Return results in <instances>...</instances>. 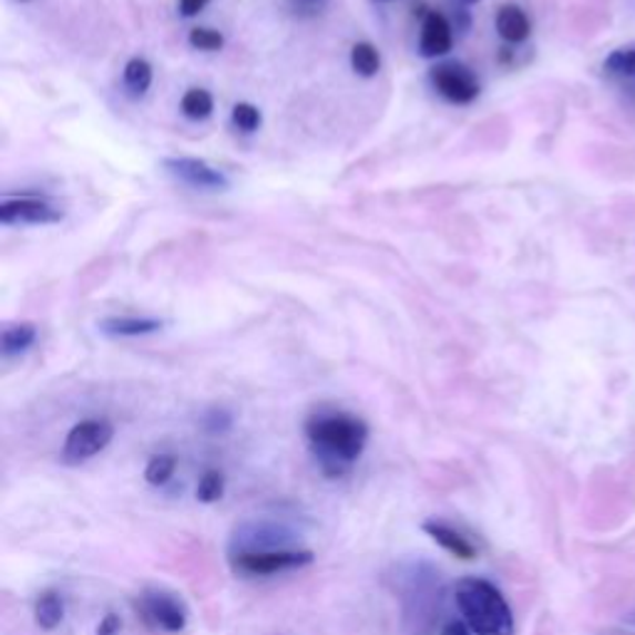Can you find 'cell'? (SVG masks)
Listing matches in <instances>:
<instances>
[{
    "mask_svg": "<svg viewBox=\"0 0 635 635\" xmlns=\"http://www.w3.org/2000/svg\"><path fill=\"white\" fill-rule=\"evenodd\" d=\"M124 85L130 88L134 95H144L152 85V65L142 58H132L124 65Z\"/></svg>",
    "mask_w": 635,
    "mask_h": 635,
    "instance_id": "9a60e30c",
    "label": "cell"
},
{
    "mask_svg": "<svg viewBox=\"0 0 635 635\" xmlns=\"http://www.w3.org/2000/svg\"><path fill=\"white\" fill-rule=\"evenodd\" d=\"M120 631H122V618L117 613H107L98 626V635H120Z\"/></svg>",
    "mask_w": 635,
    "mask_h": 635,
    "instance_id": "603a6c76",
    "label": "cell"
},
{
    "mask_svg": "<svg viewBox=\"0 0 635 635\" xmlns=\"http://www.w3.org/2000/svg\"><path fill=\"white\" fill-rule=\"evenodd\" d=\"M224 496V474L218 470H206L196 487V499L204 504H214Z\"/></svg>",
    "mask_w": 635,
    "mask_h": 635,
    "instance_id": "ffe728a7",
    "label": "cell"
},
{
    "mask_svg": "<svg viewBox=\"0 0 635 635\" xmlns=\"http://www.w3.org/2000/svg\"><path fill=\"white\" fill-rule=\"evenodd\" d=\"M422 531L430 536L437 546H442L447 554H452L454 559L462 561H474L477 559V549L467 536H462L460 531L447 526L442 522H424Z\"/></svg>",
    "mask_w": 635,
    "mask_h": 635,
    "instance_id": "30bf717a",
    "label": "cell"
},
{
    "mask_svg": "<svg viewBox=\"0 0 635 635\" xmlns=\"http://www.w3.org/2000/svg\"><path fill=\"white\" fill-rule=\"evenodd\" d=\"M232 120L242 132H256L262 127V112H258V107L248 105V102H238L232 112Z\"/></svg>",
    "mask_w": 635,
    "mask_h": 635,
    "instance_id": "7402d4cb",
    "label": "cell"
},
{
    "mask_svg": "<svg viewBox=\"0 0 635 635\" xmlns=\"http://www.w3.org/2000/svg\"><path fill=\"white\" fill-rule=\"evenodd\" d=\"M306 437L320 472L326 477H342L366 450L368 424L346 412L316 414L306 422Z\"/></svg>",
    "mask_w": 635,
    "mask_h": 635,
    "instance_id": "6da1fadb",
    "label": "cell"
},
{
    "mask_svg": "<svg viewBox=\"0 0 635 635\" xmlns=\"http://www.w3.org/2000/svg\"><path fill=\"white\" fill-rule=\"evenodd\" d=\"M62 214L58 206L48 204L45 199H6L0 204V222L3 224H58L62 222Z\"/></svg>",
    "mask_w": 635,
    "mask_h": 635,
    "instance_id": "ba28073f",
    "label": "cell"
},
{
    "mask_svg": "<svg viewBox=\"0 0 635 635\" xmlns=\"http://www.w3.org/2000/svg\"><path fill=\"white\" fill-rule=\"evenodd\" d=\"M38 340V328L33 322H18V326H8L3 330V338H0V346H3V356L13 358L25 352L28 348H33V342Z\"/></svg>",
    "mask_w": 635,
    "mask_h": 635,
    "instance_id": "5bb4252c",
    "label": "cell"
},
{
    "mask_svg": "<svg viewBox=\"0 0 635 635\" xmlns=\"http://www.w3.org/2000/svg\"><path fill=\"white\" fill-rule=\"evenodd\" d=\"M164 170L176 180L194 186V190H226L228 180L224 172L214 170L212 164L194 157H170L164 160Z\"/></svg>",
    "mask_w": 635,
    "mask_h": 635,
    "instance_id": "52a82bcc",
    "label": "cell"
},
{
    "mask_svg": "<svg viewBox=\"0 0 635 635\" xmlns=\"http://www.w3.org/2000/svg\"><path fill=\"white\" fill-rule=\"evenodd\" d=\"M164 322L157 318H134V316H114L100 322V330L112 338H140L150 332L162 330Z\"/></svg>",
    "mask_w": 635,
    "mask_h": 635,
    "instance_id": "8fae6325",
    "label": "cell"
},
{
    "mask_svg": "<svg viewBox=\"0 0 635 635\" xmlns=\"http://www.w3.org/2000/svg\"><path fill=\"white\" fill-rule=\"evenodd\" d=\"M350 65L362 78H375L380 70V53L370 43H358L350 53Z\"/></svg>",
    "mask_w": 635,
    "mask_h": 635,
    "instance_id": "e0dca14e",
    "label": "cell"
},
{
    "mask_svg": "<svg viewBox=\"0 0 635 635\" xmlns=\"http://www.w3.org/2000/svg\"><path fill=\"white\" fill-rule=\"evenodd\" d=\"M190 45L194 50H204V53H214V50L224 48V35L212 28H194L190 33Z\"/></svg>",
    "mask_w": 635,
    "mask_h": 635,
    "instance_id": "44dd1931",
    "label": "cell"
},
{
    "mask_svg": "<svg viewBox=\"0 0 635 635\" xmlns=\"http://www.w3.org/2000/svg\"><path fill=\"white\" fill-rule=\"evenodd\" d=\"M114 427L107 420H85L75 424L62 447V462L82 464L100 454L112 442Z\"/></svg>",
    "mask_w": 635,
    "mask_h": 635,
    "instance_id": "277c9868",
    "label": "cell"
},
{
    "mask_svg": "<svg viewBox=\"0 0 635 635\" xmlns=\"http://www.w3.org/2000/svg\"><path fill=\"white\" fill-rule=\"evenodd\" d=\"M228 424H232V418L222 410H214L209 418H206V430L209 432H224L228 430Z\"/></svg>",
    "mask_w": 635,
    "mask_h": 635,
    "instance_id": "cb8c5ba5",
    "label": "cell"
},
{
    "mask_svg": "<svg viewBox=\"0 0 635 635\" xmlns=\"http://www.w3.org/2000/svg\"><path fill=\"white\" fill-rule=\"evenodd\" d=\"M442 635H474V633L470 631V626H467V623L452 621V623H447V626L442 628Z\"/></svg>",
    "mask_w": 635,
    "mask_h": 635,
    "instance_id": "484cf974",
    "label": "cell"
},
{
    "mask_svg": "<svg viewBox=\"0 0 635 635\" xmlns=\"http://www.w3.org/2000/svg\"><path fill=\"white\" fill-rule=\"evenodd\" d=\"M496 33L506 43H524L531 33V20L519 6H502L496 13Z\"/></svg>",
    "mask_w": 635,
    "mask_h": 635,
    "instance_id": "7c38bea8",
    "label": "cell"
},
{
    "mask_svg": "<svg viewBox=\"0 0 635 635\" xmlns=\"http://www.w3.org/2000/svg\"><path fill=\"white\" fill-rule=\"evenodd\" d=\"M454 43V33L452 25L447 23V18L432 10L427 13L424 23H422V33H420V53L424 58H442L452 50Z\"/></svg>",
    "mask_w": 635,
    "mask_h": 635,
    "instance_id": "9c48e42d",
    "label": "cell"
},
{
    "mask_svg": "<svg viewBox=\"0 0 635 635\" xmlns=\"http://www.w3.org/2000/svg\"><path fill=\"white\" fill-rule=\"evenodd\" d=\"M174 470H176V460H174L172 454H157V457H152V460L147 462V470H144V479H147V482L154 484V487H162V484H166L174 477Z\"/></svg>",
    "mask_w": 635,
    "mask_h": 635,
    "instance_id": "d6986e66",
    "label": "cell"
},
{
    "mask_svg": "<svg viewBox=\"0 0 635 635\" xmlns=\"http://www.w3.org/2000/svg\"><path fill=\"white\" fill-rule=\"evenodd\" d=\"M206 6H209V0H180V10L184 18L199 16Z\"/></svg>",
    "mask_w": 635,
    "mask_h": 635,
    "instance_id": "d4e9b609",
    "label": "cell"
},
{
    "mask_svg": "<svg viewBox=\"0 0 635 635\" xmlns=\"http://www.w3.org/2000/svg\"><path fill=\"white\" fill-rule=\"evenodd\" d=\"M134 606H137L142 621L154 631L182 633L186 628L184 603L176 596H172V593H164V591L142 593Z\"/></svg>",
    "mask_w": 635,
    "mask_h": 635,
    "instance_id": "5b68a950",
    "label": "cell"
},
{
    "mask_svg": "<svg viewBox=\"0 0 635 635\" xmlns=\"http://www.w3.org/2000/svg\"><path fill=\"white\" fill-rule=\"evenodd\" d=\"M182 112L190 120H206L214 112V98L212 92H206L202 88H192L190 92H184L182 98Z\"/></svg>",
    "mask_w": 635,
    "mask_h": 635,
    "instance_id": "2e32d148",
    "label": "cell"
},
{
    "mask_svg": "<svg viewBox=\"0 0 635 635\" xmlns=\"http://www.w3.org/2000/svg\"><path fill=\"white\" fill-rule=\"evenodd\" d=\"M314 551L306 549H266V551H234L232 566L242 576H270L280 571H294L314 564Z\"/></svg>",
    "mask_w": 635,
    "mask_h": 635,
    "instance_id": "3957f363",
    "label": "cell"
},
{
    "mask_svg": "<svg viewBox=\"0 0 635 635\" xmlns=\"http://www.w3.org/2000/svg\"><path fill=\"white\" fill-rule=\"evenodd\" d=\"M62 618H65V603H62L60 593L45 591L40 593V598L35 601V623L43 631H55Z\"/></svg>",
    "mask_w": 635,
    "mask_h": 635,
    "instance_id": "4fadbf2b",
    "label": "cell"
},
{
    "mask_svg": "<svg viewBox=\"0 0 635 635\" xmlns=\"http://www.w3.org/2000/svg\"><path fill=\"white\" fill-rule=\"evenodd\" d=\"M457 608L474 635H514V613L494 583L464 578L454 591Z\"/></svg>",
    "mask_w": 635,
    "mask_h": 635,
    "instance_id": "7a4b0ae2",
    "label": "cell"
},
{
    "mask_svg": "<svg viewBox=\"0 0 635 635\" xmlns=\"http://www.w3.org/2000/svg\"><path fill=\"white\" fill-rule=\"evenodd\" d=\"M432 85L440 95L452 102V105H470L479 95V82L464 65H457V62H447L432 70Z\"/></svg>",
    "mask_w": 635,
    "mask_h": 635,
    "instance_id": "8992f818",
    "label": "cell"
},
{
    "mask_svg": "<svg viewBox=\"0 0 635 635\" xmlns=\"http://www.w3.org/2000/svg\"><path fill=\"white\" fill-rule=\"evenodd\" d=\"M603 70L613 78H635V45L613 50L603 62Z\"/></svg>",
    "mask_w": 635,
    "mask_h": 635,
    "instance_id": "ac0fdd59",
    "label": "cell"
},
{
    "mask_svg": "<svg viewBox=\"0 0 635 635\" xmlns=\"http://www.w3.org/2000/svg\"><path fill=\"white\" fill-rule=\"evenodd\" d=\"M464 3H477V0H464Z\"/></svg>",
    "mask_w": 635,
    "mask_h": 635,
    "instance_id": "4316f807",
    "label": "cell"
}]
</instances>
